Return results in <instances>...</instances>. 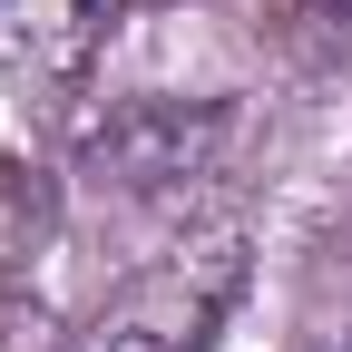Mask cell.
<instances>
[{
	"mask_svg": "<svg viewBox=\"0 0 352 352\" xmlns=\"http://www.w3.org/2000/svg\"><path fill=\"white\" fill-rule=\"evenodd\" d=\"M235 294H245V254L235 245L186 254V264H157V274H138L98 314V342L88 352H206V333L226 323Z\"/></svg>",
	"mask_w": 352,
	"mask_h": 352,
	"instance_id": "obj_1",
	"label": "cell"
},
{
	"mask_svg": "<svg viewBox=\"0 0 352 352\" xmlns=\"http://www.w3.org/2000/svg\"><path fill=\"white\" fill-rule=\"evenodd\" d=\"M215 147H226V98H127L88 138V166L98 186H186Z\"/></svg>",
	"mask_w": 352,
	"mask_h": 352,
	"instance_id": "obj_2",
	"label": "cell"
},
{
	"mask_svg": "<svg viewBox=\"0 0 352 352\" xmlns=\"http://www.w3.org/2000/svg\"><path fill=\"white\" fill-rule=\"evenodd\" d=\"M284 39H294V50H314V59L352 50V0H284Z\"/></svg>",
	"mask_w": 352,
	"mask_h": 352,
	"instance_id": "obj_3",
	"label": "cell"
}]
</instances>
